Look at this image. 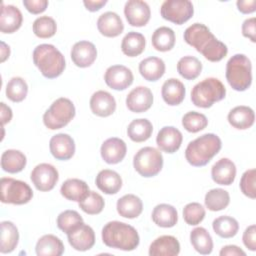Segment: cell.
<instances>
[{
  "instance_id": "37",
  "label": "cell",
  "mask_w": 256,
  "mask_h": 256,
  "mask_svg": "<svg viewBox=\"0 0 256 256\" xmlns=\"http://www.w3.org/2000/svg\"><path fill=\"white\" fill-rule=\"evenodd\" d=\"M193 248L202 255H208L213 250V240L209 232L203 227H196L190 233Z\"/></svg>"
},
{
  "instance_id": "55",
  "label": "cell",
  "mask_w": 256,
  "mask_h": 256,
  "mask_svg": "<svg viewBox=\"0 0 256 256\" xmlns=\"http://www.w3.org/2000/svg\"><path fill=\"white\" fill-rule=\"evenodd\" d=\"M106 3H107L106 0H84L83 1L85 8L90 12H96L100 10Z\"/></svg>"
},
{
  "instance_id": "24",
  "label": "cell",
  "mask_w": 256,
  "mask_h": 256,
  "mask_svg": "<svg viewBox=\"0 0 256 256\" xmlns=\"http://www.w3.org/2000/svg\"><path fill=\"white\" fill-rule=\"evenodd\" d=\"M180 252V243L176 237L163 235L156 238L149 247L150 256H176Z\"/></svg>"
},
{
  "instance_id": "52",
  "label": "cell",
  "mask_w": 256,
  "mask_h": 256,
  "mask_svg": "<svg viewBox=\"0 0 256 256\" xmlns=\"http://www.w3.org/2000/svg\"><path fill=\"white\" fill-rule=\"evenodd\" d=\"M236 5L238 10L243 14H250L256 10L255 0H238Z\"/></svg>"
},
{
  "instance_id": "8",
  "label": "cell",
  "mask_w": 256,
  "mask_h": 256,
  "mask_svg": "<svg viewBox=\"0 0 256 256\" xmlns=\"http://www.w3.org/2000/svg\"><path fill=\"white\" fill-rule=\"evenodd\" d=\"M134 169L143 177L156 176L163 167V156L161 152L154 147L141 148L133 158Z\"/></svg>"
},
{
  "instance_id": "11",
  "label": "cell",
  "mask_w": 256,
  "mask_h": 256,
  "mask_svg": "<svg viewBox=\"0 0 256 256\" xmlns=\"http://www.w3.org/2000/svg\"><path fill=\"white\" fill-rule=\"evenodd\" d=\"M30 178L37 190L47 192L55 187L59 179V173L53 165L41 163L32 170Z\"/></svg>"
},
{
  "instance_id": "23",
  "label": "cell",
  "mask_w": 256,
  "mask_h": 256,
  "mask_svg": "<svg viewBox=\"0 0 256 256\" xmlns=\"http://www.w3.org/2000/svg\"><path fill=\"white\" fill-rule=\"evenodd\" d=\"M98 31L105 37H117L124 30V24L120 16L112 11L101 14L97 20Z\"/></svg>"
},
{
  "instance_id": "36",
  "label": "cell",
  "mask_w": 256,
  "mask_h": 256,
  "mask_svg": "<svg viewBox=\"0 0 256 256\" xmlns=\"http://www.w3.org/2000/svg\"><path fill=\"white\" fill-rule=\"evenodd\" d=\"M153 132L152 123L145 118L133 120L127 128V135L133 142H144L148 140Z\"/></svg>"
},
{
  "instance_id": "9",
  "label": "cell",
  "mask_w": 256,
  "mask_h": 256,
  "mask_svg": "<svg viewBox=\"0 0 256 256\" xmlns=\"http://www.w3.org/2000/svg\"><path fill=\"white\" fill-rule=\"evenodd\" d=\"M0 186L2 203L23 205L28 203L33 197L31 187L24 181L3 177L0 181Z\"/></svg>"
},
{
  "instance_id": "2",
  "label": "cell",
  "mask_w": 256,
  "mask_h": 256,
  "mask_svg": "<svg viewBox=\"0 0 256 256\" xmlns=\"http://www.w3.org/2000/svg\"><path fill=\"white\" fill-rule=\"evenodd\" d=\"M102 241L110 248L132 251L138 247L140 238L133 226L120 221H110L102 229Z\"/></svg>"
},
{
  "instance_id": "45",
  "label": "cell",
  "mask_w": 256,
  "mask_h": 256,
  "mask_svg": "<svg viewBox=\"0 0 256 256\" xmlns=\"http://www.w3.org/2000/svg\"><path fill=\"white\" fill-rule=\"evenodd\" d=\"M182 125L186 131L190 133H197L206 128L208 120L204 114L196 111H190L182 117Z\"/></svg>"
},
{
  "instance_id": "32",
  "label": "cell",
  "mask_w": 256,
  "mask_h": 256,
  "mask_svg": "<svg viewBox=\"0 0 256 256\" xmlns=\"http://www.w3.org/2000/svg\"><path fill=\"white\" fill-rule=\"evenodd\" d=\"M35 251L38 256H60L64 253V245L57 236L46 234L38 239Z\"/></svg>"
},
{
  "instance_id": "38",
  "label": "cell",
  "mask_w": 256,
  "mask_h": 256,
  "mask_svg": "<svg viewBox=\"0 0 256 256\" xmlns=\"http://www.w3.org/2000/svg\"><path fill=\"white\" fill-rule=\"evenodd\" d=\"M153 47L160 52L170 51L175 45V33L174 31L166 26L157 28L151 38Z\"/></svg>"
},
{
  "instance_id": "30",
  "label": "cell",
  "mask_w": 256,
  "mask_h": 256,
  "mask_svg": "<svg viewBox=\"0 0 256 256\" xmlns=\"http://www.w3.org/2000/svg\"><path fill=\"white\" fill-rule=\"evenodd\" d=\"M89 191L88 184L85 181L77 178L67 179L60 188L61 195L64 198L75 202H80L83 200Z\"/></svg>"
},
{
  "instance_id": "12",
  "label": "cell",
  "mask_w": 256,
  "mask_h": 256,
  "mask_svg": "<svg viewBox=\"0 0 256 256\" xmlns=\"http://www.w3.org/2000/svg\"><path fill=\"white\" fill-rule=\"evenodd\" d=\"M124 15L131 26L142 27L149 22L151 10L145 1L129 0L125 3Z\"/></svg>"
},
{
  "instance_id": "43",
  "label": "cell",
  "mask_w": 256,
  "mask_h": 256,
  "mask_svg": "<svg viewBox=\"0 0 256 256\" xmlns=\"http://www.w3.org/2000/svg\"><path fill=\"white\" fill-rule=\"evenodd\" d=\"M32 29L37 37L45 39L55 35L57 24L55 20L49 16H40L33 22Z\"/></svg>"
},
{
  "instance_id": "27",
  "label": "cell",
  "mask_w": 256,
  "mask_h": 256,
  "mask_svg": "<svg viewBox=\"0 0 256 256\" xmlns=\"http://www.w3.org/2000/svg\"><path fill=\"white\" fill-rule=\"evenodd\" d=\"M96 186L105 194H116L122 187V178L114 170H101L95 179Z\"/></svg>"
},
{
  "instance_id": "53",
  "label": "cell",
  "mask_w": 256,
  "mask_h": 256,
  "mask_svg": "<svg viewBox=\"0 0 256 256\" xmlns=\"http://www.w3.org/2000/svg\"><path fill=\"white\" fill-rule=\"evenodd\" d=\"M219 254L221 256H246V253L236 245H226L222 247Z\"/></svg>"
},
{
  "instance_id": "46",
  "label": "cell",
  "mask_w": 256,
  "mask_h": 256,
  "mask_svg": "<svg viewBox=\"0 0 256 256\" xmlns=\"http://www.w3.org/2000/svg\"><path fill=\"white\" fill-rule=\"evenodd\" d=\"M83 223V218L75 210H65L57 217L58 228L66 234Z\"/></svg>"
},
{
  "instance_id": "47",
  "label": "cell",
  "mask_w": 256,
  "mask_h": 256,
  "mask_svg": "<svg viewBox=\"0 0 256 256\" xmlns=\"http://www.w3.org/2000/svg\"><path fill=\"white\" fill-rule=\"evenodd\" d=\"M205 214L204 207L198 202L188 203L183 208V218L188 225H198L203 221Z\"/></svg>"
},
{
  "instance_id": "18",
  "label": "cell",
  "mask_w": 256,
  "mask_h": 256,
  "mask_svg": "<svg viewBox=\"0 0 256 256\" xmlns=\"http://www.w3.org/2000/svg\"><path fill=\"white\" fill-rule=\"evenodd\" d=\"M127 152V146L125 142L117 137L108 138L105 140L100 149L101 157L107 164H117L121 162Z\"/></svg>"
},
{
  "instance_id": "34",
  "label": "cell",
  "mask_w": 256,
  "mask_h": 256,
  "mask_svg": "<svg viewBox=\"0 0 256 256\" xmlns=\"http://www.w3.org/2000/svg\"><path fill=\"white\" fill-rule=\"evenodd\" d=\"M26 156L19 150L8 149L1 156V167L5 172L18 173L26 166Z\"/></svg>"
},
{
  "instance_id": "29",
  "label": "cell",
  "mask_w": 256,
  "mask_h": 256,
  "mask_svg": "<svg viewBox=\"0 0 256 256\" xmlns=\"http://www.w3.org/2000/svg\"><path fill=\"white\" fill-rule=\"evenodd\" d=\"M153 222L162 228H170L176 225L178 221V213L174 206L166 203L158 204L152 211Z\"/></svg>"
},
{
  "instance_id": "28",
  "label": "cell",
  "mask_w": 256,
  "mask_h": 256,
  "mask_svg": "<svg viewBox=\"0 0 256 256\" xmlns=\"http://www.w3.org/2000/svg\"><path fill=\"white\" fill-rule=\"evenodd\" d=\"M116 208L120 216L133 219L142 213L143 203L138 196L134 194H126L118 199Z\"/></svg>"
},
{
  "instance_id": "16",
  "label": "cell",
  "mask_w": 256,
  "mask_h": 256,
  "mask_svg": "<svg viewBox=\"0 0 256 256\" xmlns=\"http://www.w3.org/2000/svg\"><path fill=\"white\" fill-rule=\"evenodd\" d=\"M52 156L57 160H69L75 153V143L73 138L66 133L54 135L49 142Z\"/></svg>"
},
{
  "instance_id": "7",
  "label": "cell",
  "mask_w": 256,
  "mask_h": 256,
  "mask_svg": "<svg viewBox=\"0 0 256 256\" xmlns=\"http://www.w3.org/2000/svg\"><path fill=\"white\" fill-rule=\"evenodd\" d=\"M75 106L73 102L65 97L56 99L43 115V123L50 130L65 127L75 117Z\"/></svg>"
},
{
  "instance_id": "6",
  "label": "cell",
  "mask_w": 256,
  "mask_h": 256,
  "mask_svg": "<svg viewBox=\"0 0 256 256\" xmlns=\"http://www.w3.org/2000/svg\"><path fill=\"white\" fill-rule=\"evenodd\" d=\"M226 88L223 83L214 77L206 78L197 83L191 91L192 103L200 108H209L215 102L225 98Z\"/></svg>"
},
{
  "instance_id": "26",
  "label": "cell",
  "mask_w": 256,
  "mask_h": 256,
  "mask_svg": "<svg viewBox=\"0 0 256 256\" xmlns=\"http://www.w3.org/2000/svg\"><path fill=\"white\" fill-rule=\"evenodd\" d=\"M227 118L232 127L239 130H245L254 124L255 114L252 108L240 105L231 109Z\"/></svg>"
},
{
  "instance_id": "19",
  "label": "cell",
  "mask_w": 256,
  "mask_h": 256,
  "mask_svg": "<svg viewBox=\"0 0 256 256\" xmlns=\"http://www.w3.org/2000/svg\"><path fill=\"white\" fill-rule=\"evenodd\" d=\"M182 140V133L173 126L161 128L156 137V143L160 150L169 154L175 153L180 148Z\"/></svg>"
},
{
  "instance_id": "21",
  "label": "cell",
  "mask_w": 256,
  "mask_h": 256,
  "mask_svg": "<svg viewBox=\"0 0 256 256\" xmlns=\"http://www.w3.org/2000/svg\"><path fill=\"white\" fill-rule=\"evenodd\" d=\"M211 177L216 184L229 186L236 177V166L228 158L219 159L211 168Z\"/></svg>"
},
{
  "instance_id": "35",
  "label": "cell",
  "mask_w": 256,
  "mask_h": 256,
  "mask_svg": "<svg viewBox=\"0 0 256 256\" xmlns=\"http://www.w3.org/2000/svg\"><path fill=\"white\" fill-rule=\"evenodd\" d=\"M145 45L146 40L144 35L139 32L131 31L122 39L121 50L128 57H136L144 51Z\"/></svg>"
},
{
  "instance_id": "15",
  "label": "cell",
  "mask_w": 256,
  "mask_h": 256,
  "mask_svg": "<svg viewBox=\"0 0 256 256\" xmlns=\"http://www.w3.org/2000/svg\"><path fill=\"white\" fill-rule=\"evenodd\" d=\"M153 104L152 91L145 86H138L131 90L126 97L127 108L134 113H142L150 109Z\"/></svg>"
},
{
  "instance_id": "20",
  "label": "cell",
  "mask_w": 256,
  "mask_h": 256,
  "mask_svg": "<svg viewBox=\"0 0 256 256\" xmlns=\"http://www.w3.org/2000/svg\"><path fill=\"white\" fill-rule=\"evenodd\" d=\"M89 104L92 113L99 117H108L116 110L115 98L109 92L104 90H99L93 93Z\"/></svg>"
},
{
  "instance_id": "31",
  "label": "cell",
  "mask_w": 256,
  "mask_h": 256,
  "mask_svg": "<svg viewBox=\"0 0 256 256\" xmlns=\"http://www.w3.org/2000/svg\"><path fill=\"white\" fill-rule=\"evenodd\" d=\"M165 63L161 58L148 57L139 63V72L147 81H157L165 73Z\"/></svg>"
},
{
  "instance_id": "25",
  "label": "cell",
  "mask_w": 256,
  "mask_h": 256,
  "mask_svg": "<svg viewBox=\"0 0 256 256\" xmlns=\"http://www.w3.org/2000/svg\"><path fill=\"white\" fill-rule=\"evenodd\" d=\"M185 94L186 90L184 84L176 78H170L162 85V98L164 102L170 106L179 105L184 100Z\"/></svg>"
},
{
  "instance_id": "56",
  "label": "cell",
  "mask_w": 256,
  "mask_h": 256,
  "mask_svg": "<svg viewBox=\"0 0 256 256\" xmlns=\"http://www.w3.org/2000/svg\"><path fill=\"white\" fill-rule=\"evenodd\" d=\"M10 56V47L5 43L1 42V62H4Z\"/></svg>"
},
{
  "instance_id": "22",
  "label": "cell",
  "mask_w": 256,
  "mask_h": 256,
  "mask_svg": "<svg viewBox=\"0 0 256 256\" xmlns=\"http://www.w3.org/2000/svg\"><path fill=\"white\" fill-rule=\"evenodd\" d=\"M22 21V13L16 6L2 4L0 15V30L2 33L11 34L16 32L21 27Z\"/></svg>"
},
{
  "instance_id": "44",
  "label": "cell",
  "mask_w": 256,
  "mask_h": 256,
  "mask_svg": "<svg viewBox=\"0 0 256 256\" xmlns=\"http://www.w3.org/2000/svg\"><path fill=\"white\" fill-rule=\"evenodd\" d=\"M78 203L80 209L89 215H96L101 213L105 206L103 197L95 191H89L86 197Z\"/></svg>"
},
{
  "instance_id": "48",
  "label": "cell",
  "mask_w": 256,
  "mask_h": 256,
  "mask_svg": "<svg viewBox=\"0 0 256 256\" xmlns=\"http://www.w3.org/2000/svg\"><path fill=\"white\" fill-rule=\"evenodd\" d=\"M240 189L245 196L255 199V169H249L243 173L240 180Z\"/></svg>"
},
{
  "instance_id": "50",
  "label": "cell",
  "mask_w": 256,
  "mask_h": 256,
  "mask_svg": "<svg viewBox=\"0 0 256 256\" xmlns=\"http://www.w3.org/2000/svg\"><path fill=\"white\" fill-rule=\"evenodd\" d=\"M23 5L32 14H40L44 12L48 6L47 0H23Z\"/></svg>"
},
{
  "instance_id": "10",
  "label": "cell",
  "mask_w": 256,
  "mask_h": 256,
  "mask_svg": "<svg viewBox=\"0 0 256 256\" xmlns=\"http://www.w3.org/2000/svg\"><path fill=\"white\" fill-rule=\"evenodd\" d=\"M160 13L163 19L181 25L193 16L194 8L189 0H166L161 5Z\"/></svg>"
},
{
  "instance_id": "41",
  "label": "cell",
  "mask_w": 256,
  "mask_h": 256,
  "mask_svg": "<svg viewBox=\"0 0 256 256\" xmlns=\"http://www.w3.org/2000/svg\"><path fill=\"white\" fill-rule=\"evenodd\" d=\"M204 202L210 211H220L229 205L230 195L226 190L221 188L211 189L206 193Z\"/></svg>"
},
{
  "instance_id": "54",
  "label": "cell",
  "mask_w": 256,
  "mask_h": 256,
  "mask_svg": "<svg viewBox=\"0 0 256 256\" xmlns=\"http://www.w3.org/2000/svg\"><path fill=\"white\" fill-rule=\"evenodd\" d=\"M12 110L9 106H7L4 102L0 103V117H1V123L2 126H4L6 123H9L12 119Z\"/></svg>"
},
{
  "instance_id": "42",
  "label": "cell",
  "mask_w": 256,
  "mask_h": 256,
  "mask_svg": "<svg viewBox=\"0 0 256 256\" xmlns=\"http://www.w3.org/2000/svg\"><path fill=\"white\" fill-rule=\"evenodd\" d=\"M28 93V85L21 77L11 78L6 85V97L12 102L23 101Z\"/></svg>"
},
{
  "instance_id": "39",
  "label": "cell",
  "mask_w": 256,
  "mask_h": 256,
  "mask_svg": "<svg viewBox=\"0 0 256 256\" xmlns=\"http://www.w3.org/2000/svg\"><path fill=\"white\" fill-rule=\"evenodd\" d=\"M177 71L184 79L194 80L202 71V63L194 56H184L177 63Z\"/></svg>"
},
{
  "instance_id": "5",
  "label": "cell",
  "mask_w": 256,
  "mask_h": 256,
  "mask_svg": "<svg viewBox=\"0 0 256 256\" xmlns=\"http://www.w3.org/2000/svg\"><path fill=\"white\" fill-rule=\"evenodd\" d=\"M226 79L232 89L247 90L252 83V65L244 54L233 55L226 64Z\"/></svg>"
},
{
  "instance_id": "33",
  "label": "cell",
  "mask_w": 256,
  "mask_h": 256,
  "mask_svg": "<svg viewBox=\"0 0 256 256\" xmlns=\"http://www.w3.org/2000/svg\"><path fill=\"white\" fill-rule=\"evenodd\" d=\"M1 227V238H0V252L10 253L18 245L19 232L17 227L11 221H2Z\"/></svg>"
},
{
  "instance_id": "1",
  "label": "cell",
  "mask_w": 256,
  "mask_h": 256,
  "mask_svg": "<svg viewBox=\"0 0 256 256\" xmlns=\"http://www.w3.org/2000/svg\"><path fill=\"white\" fill-rule=\"evenodd\" d=\"M184 40L187 44L194 47L207 60L218 62L228 53L227 46L219 41L202 23H194L184 31Z\"/></svg>"
},
{
  "instance_id": "49",
  "label": "cell",
  "mask_w": 256,
  "mask_h": 256,
  "mask_svg": "<svg viewBox=\"0 0 256 256\" xmlns=\"http://www.w3.org/2000/svg\"><path fill=\"white\" fill-rule=\"evenodd\" d=\"M244 245L250 250L255 251L256 250V226L254 224L248 226L242 237Z\"/></svg>"
},
{
  "instance_id": "14",
  "label": "cell",
  "mask_w": 256,
  "mask_h": 256,
  "mask_svg": "<svg viewBox=\"0 0 256 256\" xmlns=\"http://www.w3.org/2000/svg\"><path fill=\"white\" fill-rule=\"evenodd\" d=\"M69 244L77 251H87L95 244L94 230L84 222L67 233Z\"/></svg>"
},
{
  "instance_id": "51",
  "label": "cell",
  "mask_w": 256,
  "mask_h": 256,
  "mask_svg": "<svg viewBox=\"0 0 256 256\" xmlns=\"http://www.w3.org/2000/svg\"><path fill=\"white\" fill-rule=\"evenodd\" d=\"M242 34L244 37L250 39L253 43L256 42V23L254 17L248 18L243 22Z\"/></svg>"
},
{
  "instance_id": "4",
  "label": "cell",
  "mask_w": 256,
  "mask_h": 256,
  "mask_svg": "<svg viewBox=\"0 0 256 256\" xmlns=\"http://www.w3.org/2000/svg\"><path fill=\"white\" fill-rule=\"evenodd\" d=\"M33 62L48 79L60 76L66 66L63 54L52 44H40L33 51Z\"/></svg>"
},
{
  "instance_id": "40",
  "label": "cell",
  "mask_w": 256,
  "mask_h": 256,
  "mask_svg": "<svg viewBox=\"0 0 256 256\" xmlns=\"http://www.w3.org/2000/svg\"><path fill=\"white\" fill-rule=\"evenodd\" d=\"M212 227L214 232L221 238H232L239 230L238 221L228 215H223L214 219Z\"/></svg>"
},
{
  "instance_id": "17",
  "label": "cell",
  "mask_w": 256,
  "mask_h": 256,
  "mask_svg": "<svg viewBox=\"0 0 256 256\" xmlns=\"http://www.w3.org/2000/svg\"><path fill=\"white\" fill-rule=\"evenodd\" d=\"M97 58V49L92 42H76L71 49V59L73 63L80 68L91 66Z\"/></svg>"
},
{
  "instance_id": "3",
  "label": "cell",
  "mask_w": 256,
  "mask_h": 256,
  "mask_svg": "<svg viewBox=\"0 0 256 256\" xmlns=\"http://www.w3.org/2000/svg\"><path fill=\"white\" fill-rule=\"evenodd\" d=\"M221 147V139L216 134L206 133L189 142L185 150V158L192 166H205L218 154Z\"/></svg>"
},
{
  "instance_id": "13",
  "label": "cell",
  "mask_w": 256,
  "mask_h": 256,
  "mask_svg": "<svg viewBox=\"0 0 256 256\" xmlns=\"http://www.w3.org/2000/svg\"><path fill=\"white\" fill-rule=\"evenodd\" d=\"M104 80L107 86L114 90H125L134 80L132 71L123 65H113L107 68L104 74Z\"/></svg>"
}]
</instances>
